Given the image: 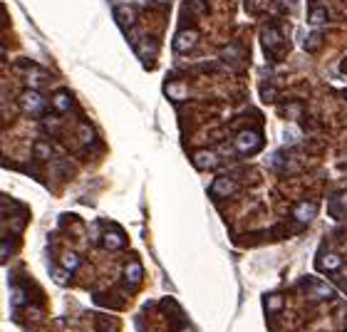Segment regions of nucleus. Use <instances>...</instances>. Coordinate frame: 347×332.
<instances>
[{
    "mask_svg": "<svg viewBox=\"0 0 347 332\" xmlns=\"http://www.w3.org/2000/svg\"><path fill=\"white\" fill-rule=\"evenodd\" d=\"M211 191H213L216 196H231L233 191H236V183H233L231 179H226V176H218V179L213 181V186H211Z\"/></svg>",
    "mask_w": 347,
    "mask_h": 332,
    "instance_id": "obj_7",
    "label": "nucleus"
},
{
    "mask_svg": "<svg viewBox=\"0 0 347 332\" xmlns=\"http://www.w3.org/2000/svg\"><path fill=\"white\" fill-rule=\"evenodd\" d=\"M196 42H199V32L196 30H179L176 37H174V50L176 52H189Z\"/></svg>",
    "mask_w": 347,
    "mask_h": 332,
    "instance_id": "obj_2",
    "label": "nucleus"
},
{
    "mask_svg": "<svg viewBox=\"0 0 347 332\" xmlns=\"http://www.w3.org/2000/svg\"><path fill=\"white\" fill-rule=\"evenodd\" d=\"M322 271H337L340 265H342V258L337 255V253H327V255H322L318 263Z\"/></svg>",
    "mask_w": 347,
    "mask_h": 332,
    "instance_id": "obj_8",
    "label": "nucleus"
},
{
    "mask_svg": "<svg viewBox=\"0 0 347 332\" xmlns=\"http://www.w3.org/2000/svg\"><path fill=\"white\" fill-rule=\"evenodd\" d=\"M102 243H104V248H112V250H114V248H122L127 241H124V236H122L119 231H107V233L102 236Z\"/></svg>",
    "mask_w": 347,
    "mask_h": 332,
    "instance_id": "obj_9",
    "label": "nucleus"
},
{
    "mask_svg": "<svg viewBox=\"0 0 347 332\" xmlns=\"http://www.w3.org/2000/svg\"><path fill=\"white\" fill-rule=\"evenodd\" d=\"M20 107H23V112H28V114H40V112L45 109V97L37 90L30 87V90L23 92V97H20Z\"/></svg>",
    "mask_w": 347,
    "mask_h": 332,
    "instance_id": "obj_1",
    "label": "nucleus"
},
{
    "mask_svg": "<svg viewBox=\"0 0 347 332\" xmlns=\"http://www.w3.org/2000/svg\"><path fill=\"white\" fill-rule=\"evenodd\" d=\"M337 204H340V211H347V193L337 196Z\"/></svg>",
    "mask_w": 347,
    "mask_h": 332,
    "instance_id": "obj_19",
    "label": "nucleus"
},
{
    "mask_svg": "<svg viewBox=\"0 0 347 332\" xmlns=\"http://www.w3.org/2000/svg\"><path fill=\"white\" fill-rule=\"evenodd\" d=\"M80 134H82V142H85V144H89V142H92V137H94V134H92V129H89L87 124H82V126H80Z\"/></svg>",
    "mask_w": 347,
    "mask_h": 332,
    "instance_id": "obj_17",
    "label": "nucleus"
},
{
    "mask_svg": "<svg viewBox=\"0 0 347 332\" xmlns=\"http://www.w3.org/2000/svg\"><path fill=\"white\" fill-rule=\"evenodd\" d=\"M236 149L241 151V154H251V151L260 149V137L256 131H241L236 137Z\"/></svg>",
    "mask_w": 347,
    "mask_h": 332,
    "instance_id": "obj_3",
    "label": "nucleus"
},
{
    "mask_svg": "<svg viewBox=\"0 0 347 332\" xmlns=\"http://www.w3.org/2000/svg\"><path fill=\"white\" fill-rule=\"evenodd\" d=\"M114 15H117V20H119V25H122V28L134 25V8H132V5H117Z\"/></svg>",
    "mask_w": 347,
    "mask_h": 332,
    "instance_id": "obj_5",
    "label": "nucleus"
},
{
    "mask_svg": "<svg viewBox=\"0 0 347 332\" xmlns=\"http://www.w3.org/2000/svg\"><path fill=\"white\" fill-rule=\"evenodd\" d=\"M263 99H265V102L275 99V90H268V87H263Z\"/></svg>",
    "mask_w": 347,
    "mask_h": 332,
    "instance_id": "obj_18",
    "label": "nucleus"
},
{
    "mask_svg": "<svg viewBox=\"0 0 347 332\" xmlns=\"http://www.w3.org/2000/svg\"><path fill=\"white\" fill-rule=\"evenodd\" d=\"M216 161H218V159H216V154H213V151L203 149V151H196V154H194V164H196L201 171L211 169V166H216Z\"/></svg>",
    "mask_w": 347,
    "mask_h": 332,
    "instance_id": "obj_6",
    "label": "nucleus"
},
{
    "mask_svg": "<svg viewBox=\"0 0 347 332\" xmlns=\"http://www.w3.org/2000/svg\"><path fill=\"white\" fill-rule=\"evenodd\" d=\"M35 154H37L40 159H47V156H50V147L40 142V144H35Z\"/></svg>",
    "mask_w": 347,
    "mask_h": 332,
    "instance_id": "obj_16",
    "label": "nucleus"
},
{
    "mask_svg": "<svg viewBox=\"0 0 347 332\" xmlns=\"http://www.w3.org/2000/svg\"><path fill=\"white\" fill-rule=\"evenodd\" d=\"M325 20H327V10H325L322 5H318V8H313V10H310V18H308V23H310V25L320 28V25H325Z\"/></svg>",
    "mask_w": 347,
    "mask_h": 332,
    "instance_id": "obj_12",
    "label": "nucleus"
},
{
    "mask_svg": "<svg viewBox=\"0 0 347 332\" xmlns=\"http://www.w3.org/2000/svg\"><path fill=\"white\" fill-rule=\"evenodd\" d=\"M62 268L65 271H77L80 268V255L77 253H65L62 255Z\"/></svg>",
    "mask_w": 347,
    "mask_h": 332,
    "instance_id": "obj_13",
    "label": "nucleus"
},
{
    "mask_svg": "<svg viewBox=\"0 0 347 332\" xmlns=\"http://www.w3.org/2000/svg\"><path fill=\"white\" fill-rule=\"evenodd\" d=\"M263 45H265V50L280 45V32L275 30V28H265V30H263Z\"/></svg>",
    "mask_w": 347,
    "mask_h": 332,
    "instance_id": "obj_10",
    "label": "nucleus"
},
{
    "mask_svg": "<svg viewBox=\"0 0 347 332\" xmlns=\"http://www.w3.org/2000/svg\"><path fill=\"white\" fill-rule=\"evenodd\" d=\"M139 278H142V265L139 263H129L127 265V280L129 283H139Z\"/></svg>",
    "mask_w": 347,
    "mask_h": 332,
    "instance_id": "obj_15",
    "label": "nucleus"
},
{
    "mask_svg": "<svg viewBox=\"0 0 347 332\" xmlns=\"http://www.w3.org/2000/svg\"><path fill=\"white\" fill-rule=\"evenodd\" d=\"M320 45H322V35H320V32H310L308 40H305V50H308V52H315Z\"/></svg>",
    "mask_w": 347,
    "mask_h": 332,
    "instance_id": "obj_14",
    "label": "nucleus"
},
{
    "mask_svg": "<svg viewBox=\"0 0 347 332\" xmlns=\"http://www.w3.org/2000/svg\"><path fill=\"white\" fill-rule=\"evenodd\" d=\"M315 211H318V206H315V204H310V201H303V204H298V206H295L293 216H295L300 223H308V221H313Z\"/></svg>",
    "mask_w": 347,
    "mask_h": 332,
    "instance_id": "obj_4",
    "label": "nucleus"
},
{
    "mask_svg": "<svg viewBox=\"0 0 347 332\" xmlns=\"http://www.w3.org/2000/svg\"><path fill=\"white\" fill-rule=\"evenodd\" d=\"M52 107H55L57 112H67V109L72 107V99H70V94H67V92H57V94L52 97Z\"/></svg>",
    "mask_w": 347,
    "mask_h": 332,
    "instance_id": "obj_11",
    "label": "nucleus"
}]
</instances>
